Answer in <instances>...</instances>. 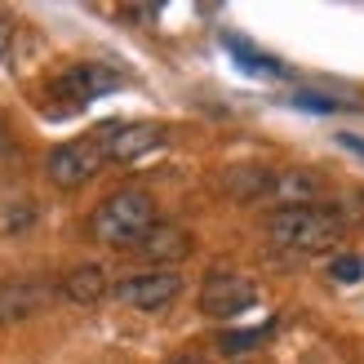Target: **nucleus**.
<instances>
[{"instance_id":"nucleus-1","label":"nucleus","mask_w":364,"mask_h":364,"mask_svg":"<svg viewBox=\"0 0 364 364\" xmlns=\"http://www.w3.org/2000/svg\"><path fill=\"white\" fill-rule=\"evenodd\" d=\"M156 227V205L147 191H112L89 218V235L112 249H138Z\"/></svg>"},{"instance_id":"nucleus-16","label":"nucleus","mask_w":364,"mask_h":364,"mask_svg":"<svg viewBox=\"0 0 364 364\" xmlns=\"http://www.w3.org/2000/svg\"><path fill=\"white\" fill-rule=\"evenodd\" d=\"M14 160H18V147H14V138H9L5 129H0V169L14 165Z\"/></svg>"},{"instance_id":"nucleus-14","label":"nucleus","mask_w":364,"mask_h":364,"mask_svg":"<svg viewBox=\"0 0 364 364\" xmlns=\"http://www.w3.org/2000/svg\"><path fill=\"white\" fill-rule=\"evenodd\" d=\"M329 276H333L338 284H355V280L364 276V262H360V258H333Z\"/></svg>"},{"instance_id":"nucleus-7","label":"nucleus","mask_w":364,"mask_h":364,"mask_svg":"<svg viewBox=\"0 0 364 364\" xmlns=\"http://www.w3.org/2000/svg\"><path fill=\"white\" fill-rule=\"evenodd\" d=\"M102 151L116 160V165H129V160L156 151L165 142V129L160 124H102Z\"/></svg>"},{"instance_id":"nucleus-18","label":"nucleus","mask_w":364,"mask_h":364,"mask_svg":"<svg viewBox=\"0 0 364 364\" xmlns=\"http://www.w3.org/2000/svg\"><path fill=\"white\" fill-rule=\"evenodd\" d=\"M9 41H14V27L5 23V18H0V58H5V53H9Z\"/></svg>"},{"instance_id":"nucleus-13","label":"nucleus","mask_w":364,"mask_h":364,"mask_svg":"<svg viewBox=\"0 0 364 364\" xmlns=\"http://www.w3.org/2000/svg\"><path fill=\"white\" fill-rule=\"evenodd\" d=\"M271 329H276V324H258V329H231V333L218 338V347H223L227 355H245V351H253V347H262V342L271 338Z\"/></svg>"},{"instance_id":"nucleus-6","label":"nucleus","mask_w":364,"mask_h":364,"mask_svg":"<svg viewBox=\"0 0 364 364\" xmlns=\"http://www.w3.org/2000/svg\"><path fill=\"white\" fill-rule=\"evenodd\" d=\"M182 294V276L178 271H147V276H129L112 289V298L120 306H134V311H160Z\"/></svg>"},{"instance_id":"nucleus-11","label":"nucleus","mask_w":364,"mask_h":364,"mask_svg":"<svg viewBox=\"0 0 364 364\" xmlns=\"http://www.w3.org/2000/svg\"><path fill=\"white\" fill-rule=\"evenodd\" d=\"M102 294H107V276H102V267L89 262V267L67 271V280H63V298L80 302V306H94Z\"/></svg>"},{"instance_id":"nucleus-5","label":"nucleus","mask_w":364,"mask_h":364,"mask_svg":"<svg viewBox=\"0 0 364 364\" xmlns=\"http://www.w3.org/2000/svg\"><path fill=\"white\" fill-rule=\"evenodd\" d=\"M253 302H258V289H253V280L235 276V271H213V276L200 284V311L213 316V320H235V316H245Z\"/></svg>"},{"instance_id":"nucleus-2","label":"nucleus","mask_w":364,"mask_h":364,"mask_svg":"<svg viewBox=\"0 0 364 364\" xmlns=\"http://www.w3.org/2000/svg\"><path fill=\"white\" fill-rule=\"evenodd\" d=\"M267 235L271 245L280 249H294V253H320V249H333L338 235H342V218L324 205H294V209H276L267 218Z\"/></svg>"},{"instance_id":"nucleus-19","label":"nucleus","mask_w":364,"mask_h":364,"mask_svg":"<svg viewBox=\"0 0 364 364\" xmlns=\"http://www.w3.org/2000/svg\"><path fill=\"white\" fill-rule=\"evenodd\" d=\"M173 364H205V360H191V355H187V360H173Z\"/></svg>"},{"instance_id":"nucleus-15","label":"nucleus","mask_w":364,"mask_h":364,"mask_svg":"<svg viewBox=\"0 0 364 364\" xmlns=\"http://www.w3.org/2000/svg\"><path fill=\"white\" fill-rule=\"evenodd\" d=\"M294 107H302V112H338L342 98H324V94H294Z\"/></svg>"},{"instance_id":"nucleus-8","label":"nucleus","mask_w":364,"mask_h":364,"mask_svg":"<svg viewBox=\"0 0 364 364\" xmlns=\"http://www.w3.org/2000/svg\"><path fill=\"white\" fill-rule=\"evenodd\" d=\"M58 289L45 284V280H14V284H0V324H14V320H27L36 316L41 306L53 302Z\"/></svg>"},{"instance_id":"nucleus-3","label":"nucleus","mask_w":364,"mask_h":364,"mask_svg":"<svg viewBox=\"0 0 364 364\" xmlns=\"http://www.w3.org/2000/svg\"><path fill=\"white\" fill-rule=\"evenodd\" d=\"M120 89V71L102 67V63H76L67 67L58 80H53V98H58V116L67 112H80V107H89L94 98H107Z\"/></svg>"},{"instance_id":"nucleus-12","label":"nucleus","mask_w":364,"mask_h":364,"mask_svg":"<svg viewBox=\"0 0 364 364\" xmlns=\"http://www.w3.org/2000/svg\"><path fill=\"white\" fill-rule=\"evenodd\" d=\"M223 45L235 53V63H240L245 71H258V76H284V63H276V58H271V53H262V49H253L245 36L223 31Z\"/></svg>"},{"instance_id":"nucleus-9","label":"nucleus","mask_w":364,"mask_h":364,"mask_svg":"<svg viewBox=\"0 0 364 364\" xmlns=\"http://www.w3.org/2000/svg\"><path fill=\"white\" fill-rule=\"evenodd\" d=\"M142 258H151V262H178V258H187L191 253V235L182 231V227H151L147 235H142V245H138Z\"/></svg>"},{"instance_id":"nucleus-4","label":"nucleus","mask_w":364,"mask_h":364,"mask_svg":"<svg viewBox=\"0 0 364 364\" xmlns=\"http://www.w3.org/2000/svg\"><path fill=\"white\" fill-rule=\"evenodd\" d=\"M102 138H76V142H63L45 156V178L53 187H80L102 169Z\"/></svg>"},{"instance_id":"nucleus-17","label":"nucleus","mask_w":364,"mask_h":364,"mask_svg":"<svg viewBox=\"0 0 364 364\" xmlns=\"http://www.w3.org/2000/svg\"><path fill=\"white\" fill-rule=\"evenodd\" d=\"M338 147H347V151L364 156V138H355V134H338Z\"/></svg>"},{"instance_id":"nucleus-10","label":"nucleus","mask_w":364,"mask_h":364,"mask_svg":"<svg viewBox=\"0 0 364 364\" xmlns=\"http://www.w3.org/2000/svg\"><path fill=\"white\" fill-rule=\"evenodd\" d=\"M316 191H320V178H316V173H302V169L271 173V196L284 200V209H294V205H311Z\"/></svg>"}]
</instances>
